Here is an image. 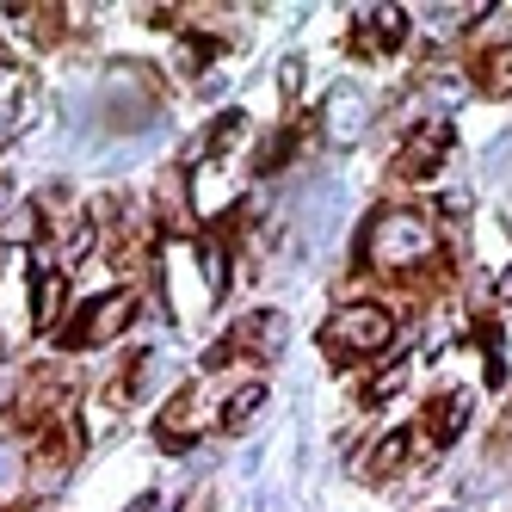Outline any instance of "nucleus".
Here are the masks:
<instances>
[{
    "instance_id": "16",
    "label": "nucleus",
    "mask_w": 512,
    "mask_h": 512,
    "mask_svg": "<svg viewBox=\"0 0 512 512\" xmlns=\"http://www.w3.org/2000/svg\"><path fill=\"white\" fill-rule=\"evenodd\" d=\"M401 457H408V432H389L377 445V469H401Z\"/></svg>"
},
{
    "instance_id": "1",
    "label": "nucleus",
    "mask_w": 512,
    "mask_h": 512,
    "mask_svg": "<svg viewBox=\"0 0 512 512\" xmlns=\"http://www.w3.org/2000/svg\"><path fill=\"white\" fill-rule=\"evenodd\" d=\"M364 253L383 266V272H395V266H420L426 253H432V223L420 210H383L371 229H364Z\"/></svg>"
},
{
    "instance_id": "6",
    "label": "nucleus",
    "mask_w": 512,
    "mask_h": 512,
    "mask_svg": "<svg viewBox=\"0 0 512 512\" xmlns=\"http://www.w3.org/2000/svg\"><path fill=\"white\" fill-rule=\"evenodd\" d=\"M210 426H216L210 401H204L198 389H186V395H179L173 408L161 414V445H167V451H192V445H198V438H204Z\"/></svg>"
},
{
    "instance_id": "11",
    "label": "nucleus",
    "mask_w": 512,
    "mask_h": 512,
    "mask_svg": "<svg viewBox=\"0 0 512 512\" xmlns=\"http://www.w3.org/2000/svg\"><path fill=\"white\" fill-rule=\"evenodd\" d=\"M62 272H38V297H31V303H38V309H31V321H38V327H56V315H62Z\"/></svg>"
},
{
    "instance_id": "19",
    "label": "nucleus",
    "mask_w": 512,
    "mask_h": 512,
    "mask_svg": "<svg viewBox=\"0 0 512 512\" xmlns=\"http://www.w3.org/2000/svg\"><path fill=\"white\" fill-rule=\"evenodd\" d=\"M7 241H38V210H19L7 223Z\"/></svg>"
},
{
    "instance_id": "12",
    "label": "nucleus",
    "mask_w": 512,
    "mask_h": 512,
    "mask_svg": "<svg viewBox=\"0 0 512 512\" xmlns=\"http://www.w3.org/2000/svg\"><path fill=\"white\" fill-rule=\"evenodd\" d=\"M469 408H475L469 395H445V401H438V414H432V438H457L469 426Z\"/></svg>"
},
{
    "instance_id": "15",
    "label": "nucleus",
    "mask_w": 512,
    "mask_h": 512,
    "mask_svg": "<svg viewBox=\"0 0 512 512\" xmlns=\"http://www.w3.org/2000/svg\"><path fill=\"white\" fill-rule=\"evenodd\" d=\"M19 475H25V457H19L13 445H0V500L19 494Z\"/></svg>"
},
{
    "instance_id": "5",
    "label": "nucleus",
    "mask_w": 512,
    "mask_h": 512,
    "mask_svg": "<svg viewBox=\"0 0 512 512\" xmlns=\"http://www.w3.org/2000/svg\"><path fill=\"white\" fill-rule=\"evenodd\" d=\"M223 346H229V358H278L284 352V309H253L247 321H235V334Z\"/></svg>"
},
{
    "instance_id": "21",
    "label": "nucleus",
    "mask_w": 512,
    "mask_h": 512,
    "mask_svg": "<svg viewBox=\"0 0 512 512\" xmlns=\"http://www.w3.org/2000/svg\"><path fill=\"white\" fill-rule=\"evenodd\" d=\"M0 210H13V179H0Z\"/></svg>"
},
{
    "instance_id": "13",
    "label": "nucleus",
    "mask_w": 512,
    "mask_h": 512,
    "mask_svg": "<svg viewBox=\"0 0 512 512\" xmlns=\"http://www.w3.org/2000/svg\"><path fill=\"white\" fill-rule=\"evenodd\" d=\"M475 13H488V7H426V13H420V25L432 31V38H445V31L475 25Z\"/></svg>"
},
{
    "instance_id": "7",
    "label": "nucleus",
    "mask_w": 512,
    "mask_h": 512,
    "mask_svg": "<svg viewBox=\"0 0 512 512\" xmlns=\"http://www.w3.org/2000/svg\"><path fill=\"white\" fill-rule=\"evenodd\" d=\"M445 149H451V124H445V118L420 124V130L408 136V149H401V173H414V179L438 173V161H445Z\"/></svg>"
},
{
    "instance_id": "2",
    "label": "nucleus",
    "mask_w": 512,
    "mask_h": 512,
    "mask_svg": "<svg viewBox=\"0 0 512 512\" xmlns=\"http://www.w3.org/2000/svg\"><path fill=\"white\" fill-rule=\"evenodd\" d=\"M321 340L334 346V352H352V358H371L395 340V315L377 309V303H346L334 321L321 327Z\"/></svg>"
},
{
    "instance_id": "17",
    "label": "nucleus",
    "mask_w": 512,
    "mask_h": 512,
    "mask_svg": "<svg viewBox=\"0 0 512 512\" xmlns=\"http://www.w3.org/2000/svg\"><path fill=\"white\" fill-rule=\"evenodd\" d=\"M278 87H284V99H297V93H303V56H284V68H278Z\"/></svg>"
},
{
    "instance_id": "20",
    "label": "nucleus",
    "mask_w": 512,
    "mask_h": 512,
    "mask_svg": "<svg viewBox=\"0 0 512 512\" xmlns=\"http://www.w3.org/2000/svg\"><path fill=\"white\" fill-rule=\"evenodd\" d=\"M500 303L512 309V266H506V278H500Z\"/></svg>"
},
{
    "instance_id": "14",
    "label": "nucleus",
    "mask_w": 512,
    "mask_h": 512,
    "mask_svg": "<svg viewBox=\"0 0 512 512\" xmlns=\"http://www.w3.org/2000/svg\"><path fill=\"white\" fill-rule=\"evenodd\" d=\"M482 87H488L494 99H512V50H494V56H488V68H482Z\"/></svg>"
},
{
    "instance_id": "22",
    "label": "nucleus",
    "mask_w": 512,
    "mask_h": 512,
    "mask_svg": "<svg viewBox=\"0 0 512 512\" xmlns=\"http://www.w3.org/2000/svg\"><path fill=\"white\" fill-rule=\"evenodd\" d=\"M155 506H161V500H149V494H142V500H136V506H130V512H155Z\"/></svg>"
},
{
    "instance_id": "8",
    "label": "nucleus",
    "mask_w": 512,
    "mask_h": 512,
    "mask_svg": "<svg viewBox=\"0 0 512 512\" xmlns=\"http://www.w3.org/2000/svg\"><path fill=\"white\" fill-rule=\"evenodd\" d=\"M408 38V13L401 7H364L358 13V50H395Z\"/></svg>"
},
{
    "instance_id": "18",
    "label": "nucleus",
    "mask_w": 512,
    "mask_h": 512,
    "mask_svg": "<svg viewBox=\"0 0 512 512\" xmlns=\"http://www.w3.org/2000/svg\"><path fill=\"white\" fill-rule=\"evenodd\" d=\"M401 383H408V364H395V371H383V377L371 383V401H389V395H395Z\"/></svg>"
},
{
    "instance_id": "9",
    "label": "nucleus",
    "mask_w": 512,
    "mask_h": 512,
    "mask_svg": "<svg viewBox=\"0 0 512 512\" xmlns=\"http://www.w3.org/2000/svg\"><path fill=\"white\" fill-rule=\"evenodd\" d=\"M260 408H266V383H241V389H229V401H223V414H216V426H223V432H241V426L260 420Z\"/></svg>"
},
{
    "instance_id": "4",
    "label": "nucleus",
    "mask_w": 512,
    "mask_h": 512,
    "mask_svg": "<svg viewBox=\"0 0 512 512\" xmlns=\"http://www.w3.org/2000/svg\"><path fill=\"white\" fill-rule=\"evenodd\" d=\"M364 124H371V105H364L358 87H334L321 105V136H327V149H352V142H364Z\"/></svg>"
},
{
    "instance_id": "10",
    "label": "nucleus",
    "mask_w": 512,
    "mask_h": 512,
    "mask_svg": "<svg viewBox=\"0 0 512 512\" xmlns=\"http://www.w3.org/2000/svg\"><path fill=\"white\" fill-rule=\"evenodd\" d=\"M198 278H204L210 297H223V290H229V247L223 241H204L198 247Z\"/></svg>"
},
{
    "instance_id": "23",
    "label": "nucleus",
    "mask_w": 512,
    "mask_h": 512,
    "mask_svg": "<svg viewBox=\"0 0 512 512\" xmlns=\"http://www.w3.org/2000/svg\"><path fill=\"white\" fill-rule=\"evenodd\" d=\"M451 512H469V506H451Z\"/></svg>"
},
{
    "instance_id": "3",
    "label": "nucleus",
    "mask_w": 512,
    "mask_h": 512,
    "mask_svg": "<svg viewBox=\"0 0 512 512\" xmlns=\"http://www.w3.org/2000/svg\"><path fill=\"white\" fill-rule=\"evenodd\" d=\"M130 321H136V297L130 290H118V297H99L87 303V315L68 327V346L75 352H93V346H112L118 334H130Z\"/></svg>"
}]
</instances>
